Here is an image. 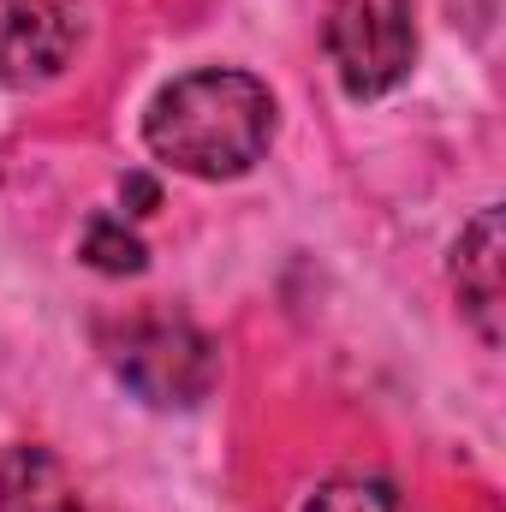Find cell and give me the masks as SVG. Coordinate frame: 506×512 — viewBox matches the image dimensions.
I'll return each mask as SVG.
<instances>
[{
	"label": "cell",
	"instance_id": "8992f818",
	"mask_svg": "<svg viewBox=\"0 0 506 512\" xmlns=\"http://www.w3.org/2000/svg\"><path fill=\"white\" fill-rule=\"evenodd\" d=\"M0 512H84V495L48 447L18 441L0 459Z\"/></svg>",
	"mask_w": 506,
	"mask_h": 512
},
{
	"label": "cell",
	"instance_id": "52a82bcc",
	"mask_svg": "<svg viewBox=\"0 0 506 512\" xmlns=\"http://www.w3.org/2000/svg\"><path fill=\"white\" fill-rule=\"evenodd\" d=\"M78 251H84V262H90L96 274H137L143 256H149L143 239L131 233L120 215H96V221L84 227V245H78Z\"/></svg>",
	"mask_w": 506,
	"mask_h": 512
},
{
	"label": "cell",
	"instance_id": "ba28073f",
	"mask_svg": "<svg viewBox=\"0 0 506 512\" xmlns=\"http://www.w3.org/2000/svg\"><path fill=\"white\" fill-rule=\"evenodd\" d=\"M304 512H399V495L381 477H328Z\"/></svg>",
	"mask_w": 506,
	"mask_h": 512
},
{
	"label": "cell",
	"instance_id": "6da1fadb",
	"mask_svg": "<svg viewBox=\"0 0 506 512\" xmlns=\"http://www.w3.org/2000/svg\"><path fill=\"white\" fill-rule=\"evenodd\" d=\"M274 137V96L268 84L239 72V66H203L173 78L149 114H143V143L155 161L191 179H239L262 161Z\"/></svg>",
	"mask_w": 506,
	"mask_h": 512
},
{
	"label": "cell",
	"instance_id": "9c48e42d",
	"mask_svg": "<svg viewBox=\"0 0 506 512\" xmlns=\"http://www.w3.org/2000/svg\"><path fill=\"white\" fill-rule=\"evenodd\" d=\"M126 203H137V209H131V215H149V209H155V203H161V191H155V185H149V179H143V173H131V179H126Z\"/></svg>",
	"mask_w": 506,
	"mask_h": 512
},
{
	"label": "cell",
	"instance_id": "277c9868",
	"mask_svg": "<svg viewBox=\"0 0 506 512\" xmlns=\"http://www.w3.org/2000/svg\"><path fill=\"white\" fill-rule=\"evenodd\" d=\"M78 12L66 0H0V84L30 90L72 66Z\"/></svg>",
	"mask_w": 506,
	"mask_h": 512
},
{
	"label": "cell",
	"instance_id": "5b68a950",
	"mask_svg": "<svg viewBox=\"0 0 506 512\" xmlns=\"http://www.w3.org/2000/svg\"><path fill=\"white\" fill-rule=\"evenodd\" d=\"M453 292L483 346H501V310H506V221L501 209H477L471 227L453 245Z\"/></svg>",
	"mask_w": 506,
	"mask_h": 512
},
{
	"label": "cell",
	"instance_id": "7a4b0ae2",
	"mask_svg": "<svg viewBox=\"0 0 506 512\" xmlns=\"http://www.w3.org/2000/svg\"><path fill=\"white\" fill-rule=\"evenodd\" d=\"M102 352H108L114 376H120L137 399L161 405V411H173V405L185 411V405L209 399V387L221 382V352H215V340H209L197 322L167 316V310L126 316L120 328L102 334Z\"/></svg>",
	"mask_w": 506,
	"mask_h": 512
},
{
	"label": "cell",
	"instance_id": "3957f363",
	"mask_svg": "<svg viewBox=\"0 0 506 512\" xmlns=\"http://www.w3.org/2000/svg\"><path fill=\"white\" fill-rule=\"evenodd\" d=\"M328 60L340 72L346 96H358V102L387 96L417 60L411 0H334L328 6Z\"/></svg>",
	"mask_w": 506,
	"mask_h": 512
}]
</instances>
